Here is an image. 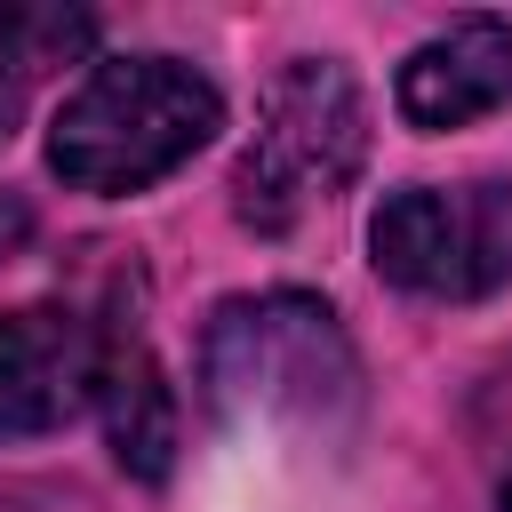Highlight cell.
<instances>
[{
    "mask_svg": "<svg viewBox=\"0 0 512 512\" xmlns=\"http://www.w3.org/2000/svg\"><path fill=\"white\" fill-rule=\"evenodd\" d=\"M224 128V96L184 56L136 48L88 64V80L48 120V168L88 200H128L160 176H176L208 136Z\"/></svg>",
    "mask_w": 512,
    "mask_h": 512,
    "instance_id": "cell-1",
    "label": "cell"
},
{
    "mask_svg": "<svg viewBox=\"0 0 512 512\" xmlns=\"http://www.w3.org/2000/svg\"><path fill=\"white\" fill-rule=\"evenodd\" d=\"M200 392L224 424L336 432L360 408V352L344 320L304 288L224 296L200 336Z\"/></svg>",
    "mask_w": 512,
    "mask_h": 512,
    "instance_id": "cell-2",
    "label": "cell"
},
{
    "mask_svg": "<svg viewBox=\"0 0 512 512\" xmlns=\"http://www.w3.org/2000/svg\"><path fill=\"white\" fill-rule=\"evenodd\" d=\"M368 160V104L360 80L336 56H296L264 104L256 136L232 160V216L248 232H296L312 208H328Z\"/></svg>",
    "mask_w": 512,
    "mask_h": 512,
    "instance_id": "cell-3",
    "label": "cell"
},
{
    "mask_svg": "<svg viewBox=\"0 0 512 512\" xmlns=\"http://www.w3.org/2000/svg\"><path fill=\"white\" fill-rule=\"evenodd\" d=\"M368 256L392 288L432 304H472L512 280V176L400 184L368 216Z\"/></svg>",
    "mask_w": 512,
    "mask_h": 512,
    "instance_id": "cell-4",
    "label": "cell"
},
{
    "mask_svg": "<svg viewBox=\"0 0 512 512\" xmlns=\"http://www.w3.org/2000/svg\"><path fill=\"white\" fill-rule=\"evenodd\" d=\"M96 392V328L64 304L0 312V448L56 432Z\"/></svg>",
    "mask_w": 512,
    "mask_h": 512,
    "instance_id": "cell-5",
    "label": "cell"
},
{
    "mask_svg": "<svg viewBox=\"0 0 512 512\" xmlns=\"http://www.w3.org/2000/svg\"><path fill=\"white\" fill-rule=\"evenodd\" d=\"M512 88V24L504 16H456L448 32L416 40L400 80H392V104L408 128L440 136V128H464L480 112H496Z\"/></svg>",
    "mask_w": 512,
    "mask_h": 512,
    "instance_id": "cell-6",
    "label": "cell"
},
{
    "mask_svg": "<svg viewBox=\"0 0 512 512\" xmlns=\"http://www.w3.org/2000/svg\"><path fill=\"white\" fill-rule=\"evenodd\" d=\"M96 416H104V440L120 456V472L136 480H168L176 464V392L152 360V336L136 312H112L96 328Z\"/></svg>",
    "mask_w": 512,
    "mask_h": 512,
    "instance_id": "cell-7",
    "label": "cell"
},
{
    "mask_svg": "<svg viewBox=\"0 0 512 512\" xmlns=\"http://www.w3.org/2000/svg\"><path fill=\"white\" fill-rule=\"evenodd\" d=\"M88 40H96V16H88V8L0 0V144H8V128L24 120V96H32L56 64L88 56Z\"/></svg>",
    "mask_w": 512,
    "mask_h": 512,
    "instance_id": "cell-8",
    "label": "cell"
},
{
    "mask_svg": "<svg viewBox=\"0 0 512 512\" xmlns=\"http://www.w3.org/2000/svg\"><path fill=\"white\" fill-rule=\"evenodd\" d=\"M24 232H32V208H24L16 192H0V256H8V248H16Z\"/></svg>",
    "mask_w": 512,
    "mask_h": 512,
    "instance_id": "cell-9",
    "label": "cell"
},
{
    "mask_svg": "<svg viewBox=\"0 0 512 512\" xmlns=\"http://www.w3.org/2000/svg\"><path fill=\"white\" fill-rule=\"evenodd\" d=\"M496 504H504V512H512V472H504V496H496Z\"/></svg>",
    "mask_w": 512,
    "mask_h": 512,
    "instance_id": "cell-10",
    "label": "cell"
}]
</instances>
